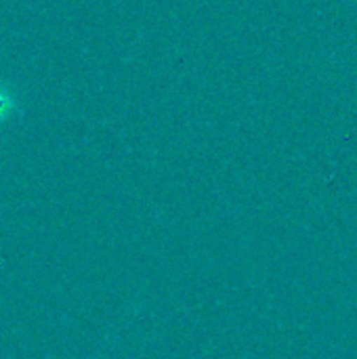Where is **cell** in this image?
Here are the masks:
<instances>
[{
	"label": "cell",
	"mask_w": 357,
	"mask_h": 359,
	"mask_svg": "<svg viewBox=\"0 0 357 359\" xmlns=\"http://www.w3.org/2000/svg\"><path fill=\"white\" fill-rule=\"evenodd\" d=\"M17 111V99L6 84L0 82V124L6 122Z\"/></svg>",
	"instance_id": "cell-1"
}]
</instances>
